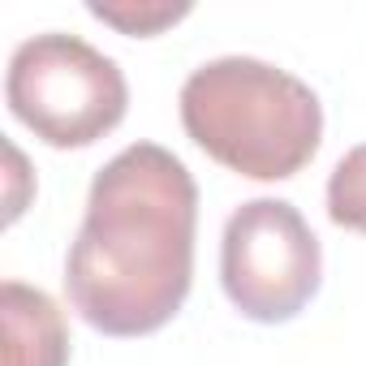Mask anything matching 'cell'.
I'll list each match as a JSON object with an SVG mask.
<instances>
[{"label":"cell","instance_id":"obj_1","mask_svg":"<svg viewBox=\"0 0 366 366\" xmlns=\"http://www.w3.org/2000/svg\"><path fill=\"white\" fill-rule=\"evenodd\" d=\"M199 186L159 142L112 155L86 194L82 229L65 259L69 306L104 336L159 332L194 280Z\"/></svg>","mask_w":366,"mask_h":366},{"label":"cell","instance_id":"obj_7","mask_svg":"<svg viewBox=\"0 0 366 366\" xmlns=\"http://www.w3.org/2000/svg\"><path fill=\"white\" fill-rule=\"evenodd\" d=\"M91 14L125 35H159L164 26L186 18L190 5H91Z\"/></svg>","mask_w":366,"mask_h":366},{"label":"cell","instance_id":"obj_3","mask_svg":"<svg viewBox=\"0 0 366 366\" xmlns=\"http://www.w3.org/2000/svg\"><path fill=\"white\" fill-rule=\"evenodd\" d=\"M9 112L48 147H91L112 134L129 108L125 74L78 35H35L18 44L5 74Z\"/></svg>","mask_w":366,"mask_h":366},{"label":"cell","instance_id":"obj_5","mask_svg":"<svg viewBox=\"0 0 366 366\" xmlns=\"http://www.w3.org/2000/svg\"><path fill=\"white\" fill-rule=\"evenodd\" d=\"M0 327H5V366H69L65 310L22 280L0 285Z\"/></svg>","mask_w":366,"mask_h":366},{"label":"cell","instance_id":"obj_4","mask_svg":"<svg viewBox=\"0 0 366 366\" xmlns=\"http://www.w3.org/2000/svg\"><path fill=\"white\" fill-rule=\"evenodd\" d=\"M323 254L302 212L285 199L242 203L220 242V280L229 302L254 323L293 319L319 289Z\"/></svg>","mask_w":366,"mask_h":366},{"label":"cell","instance_id":"obj_2","mask_svg":"<svg viewBox=\"0 0 366 366\" xmlns=\"http://www.w3.org/2000/svg\"><path fill=\"white\" fill-rule=\"evenodd\" d=\"M181 125L224 168L250 181L302 172L323 138L319 95L259 56H220L181 86Z\"/></svg>","mask_w":366,"mask_h":366},{"label":"cell","instance_id":"obj_6","mask_svg":"<svg viewBox=\"0 0 366 366\" xmlns=\"http://www.w3.org/2000/svg\"><path fill=\"white\" fill-rule=\"evenodd\" d=\"M327 216H332V224L366 237V142L353 147L349 155H340V164L332 168Z\"/></svg>","mask_w":366,"mask_h":366}]
</instances>
